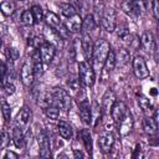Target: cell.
I'll return each mask as SVG.
<instances>
[{
	"label": "cell",
	"mask_w": 159,
	"mask_h": 159,
	"mask_svg": "<svg viewBox=\"0 0 159 159\" xmlns=\"http://www.w3.org/2000/svg\"><path fill=\"white\" fill-rule=\"evenodd\" d=\"M109 51H111V46L106 40L101 39L94 43L92 60H93V65H94L96 70H101L103 67V63H104Z\"/></svg>",
	"instance_id": "1"
},
{
	"label": "cell",
	"mask_w": 159,
	"mask_h": 159,
	"mask_svg": "<svg viewBox=\"0 0 159 159\" xmlns=\"http://www.w3.org/2000/svg\"><path fill=\"white\" fill-rule=\"evenodd\" d=\"M120 6L127 15L132 17H138L147 9V0H123Z\"/></svg>",
	"instance_id": "2"
},
{
	"label": "cell",
	"mask_w": 159,
	"mask_h": 159,
	"mask_svg": "<svg viewBox=\"0 0 159 159\" xmlns=\"http://www.w3.org/2000/svg\"><path fill=\"white\" fill-rule=\"evenodd\" d=\"M78 80L87 87H91L94 83V70L86 61H82L78 65Z\"/></svg>",
	"instance_id": "3"
},
{
	"label": "cell",
	"mask_w": 159,
	"mask_h": 159,
	"mask_svg": "<svg viewBox=\"0 0 159 159\" xmlns=\"http://www.w3.org/2000/svg\"><path fill=\"white\" fill-rule=\"evenodd\" d=\"M117 17H116V11L112 7L104 9L102 16H101V25L107 32H113L117 26Z\"/></svg>",
	"instance_id": "4"
},
{
	"label": "cell",
	"mask_w": 159,
	"mask_h": 159,
	"mask_svg": "<svg viewBox=\"0 0 159 159\" xmlns=\"http://www.w3.org/2000/svg\"><path fill=\"white\" fill-rule=\"evenodd\" d=\"M52 97H53V102L57 103L58 108H61L63 111H67L68 107L71 106V98H70L67 91L63 89V88H60V87L53 88Z\"/></svg>",
	"instance_id": "5"
},
{
	"label": "cell",
	"mask_w": 159,
	"mask_h": 159,
	"mask_svg": "<svg viewBox=\"0 0 159 159\" xmlns=\"http://www.w3.org/2000/svg\"><path fill=\"white\" fill-rule=\"evenodd\" d=\"M133 72L137 78H147L149 76V70H148V66L145 63V60L142 57V56H135L133 58Z\"/></svg>",
	"instance_id": "6"
},
{
	"label": "cell",
	"mask_w": 159,
	"mask_h": 159,
	"mask_svg": "<svg viewBox=\"0 0 159 159\" xmlns=\"http://www.w3.org/2000/svg\"><path fill=\"white\" fill-rule=\"evenodd\" d=\"M20 78H21V82L26 86V87H30L34 82V78H35V72H34V67H32V63L31 62H24L22 63V67H21V71H20Z\"/></svg>",
	"instance_id": "7"
},
{
	"label": "cell",
	"mask_w": 159,
	"mask_h": 159,
	"mask_svg": "<svg viewBox=\"0 0 159 159\" xmlns=\"http://www.w3.org/2000/svg\"><path fill=\"white\" fill-rule=\"evenodd\" d=\"M37 143L40 147V155L43 158H48L51 157V150H50V139L47 133L41 129L37 134Z\"/></svg>",
	"instance_id": "8"
},
{
	"label": "cell",
	"mask_w": 159,
	"mask_h": 159,
	"mask_svg": "<svg viewBox=\"0 0 159 159\" xmlns=\"http://www.w3.org/2000/svg\"><path fill=\"white\" fill-rule=\"evenodd\" d=\"M127 112L128 111H127V106L124 104V102L116 99V102L113 103V106L111 108V116H112L113 122L116 124H118L123 119V117L127 114Z\"/></svg>",
	"instance_id": "9"
},
{
	"label": "cell",
	"mask_w": 159,
	"mask_h": 159,
	"mask_svg": "<svg viewBox=\"0 0 159 159\" xmlns=\"http://www.w3.org/2000/svg\"><path fill=\"white\" fill-rule=\"evenodd\" d=\"M40 56H41V60L43 63L48 65L51 63V61L53 60L55 57V53H56V47L50 43V42H43L41 46H40Z\"/></svg>",
	"instance_id": "10"
},
{
	"label": "cell",
	"mask_w": 159,
	"mask_h": 159,
	"mask_svg": "<svg viewBox=\"0 0 159 159\" xmlns=\"http://www.w3.org/2000/svg\"><path fill=\"white\" fill-rule=\"evenodd\" d=\"M114 144V135L111 132H104L98 138V145L103 153H109Z\"/></svg>",
	"instance_id": "11"
},
{
	"label": "cell",
	"mask_w": 159,
	"mask_h": 159,
	"mask_svg": "<svg viewBox=\"0 0 159 159\" xmlns=\"http://www.w3.org/2000/svg\"><path fill=\"white\" fill-rule=\"evenodd\" d=\"M93 41L89 36L88 32H83L82 39H81V47L83 51V55L86 57V60H92V53H93Z\"/></svg>",
	"instance_id": "12"
},
{
	"label": "cell",
	"mask_w": 159,
	"mask_h": 159,
	"mask_svg": "<svg viewBox=\"0 0 159 159\" xmlns=\"http://www.w3.org/2000/svg\"><path fill=\"white\" fill-rule=\"evenodd\" d=\"M30 119H31V111H30V108L27 106H24L20 109V112H19V114L16 117V125L20 127L24 130L29 125Z\"/></svg>",
	"instance_id": "13"
},
{
	"label": "cell",
	"mask_w": 159,
	"mask_h": 159,
	"mask_svg": "<svg viewBox=\"0 0 159 159\" xmlns=\"http://www.w3.org/2000/svg\"><path fill=\"white\" fill-rule=\"evenodd\" d=\"M68 20L66 21V27L70 31V34H77L80 31H82V19L80 15L75 14L71 17H67Z\"/></svg>",
	"instance_id": "14"
},
{
	"label": "cell",
	"mask_w": 159,
	"mask_h": 159,
	"mask_svg": "<svg viewBox=\"0 0 159 159\" xmlns=\"http://www.w3.org/2000/svg\"><path fill=\"white\" fill-rule=\"evenodd\" d=\"M140 43H142V46L144 47V50L147 52L152 53V52L155 51V40H154V36L150 31H144L142 34Z\"/></svg>",
	"instance_id": "15"
},
{
	"label": "cell",
	"mask_w": 159,
	"mask_h": 159,
	"mask_svg": "<svg viewBox=\"0 0 159 159\" xmlns=\"http://www.w3.org/2000/svg\"><path fill=\"white\" fill-rule=\"evenodd\" d=\"M78 108H80V117H81L82 122L84 124H91L92 123V111H91L89 103L86 99H83L80 102Z\"/></svg>",
	"instance_id": "16"
},
{
	"label": "cell",
	"mask_w": 159,
	"mask_h": 159,
	"mask_svg": "<svg viewBox=\"0 0 159 159\" xmlns=\"http://www.w3.org/2000/svg\"><path fill=\"white\" fill-rule=\"evenodd\" d=\"M114 102H116V94H114V92L112 89H107L106 93L103 94V98H102V107H101L102 112L103 113H109Z\"/></svg>",
	"instance_id": "17"
},
{
	"label": "cell",
	"mask_w": 159,
	"mask_h": 159,
	"mask_svg": "<svg viewBox=\"0 0 159 159\" xmlns=\"http://www.w3.org/2000/svg\"><path fill=\"white\" fill-rule=\"evenodd\" d=\"M118 125V130L122 135H125L128 134L132 128H133V118H132V114L129 112H127V114L123 117V119L117 124Z\"/></svg>",
	"instance_id": "18"
},
{
	"label": "cell",
	"mask_w": 159,
	"mask_h": 159,
	"mask_svg": "<svg viewBox=\"0 0 159 159\" xmlns=\"http://www.w3.org/2000/svg\"><path fill=\"white\" fill-rule=\"evenodd\" d=\"M57 130H58L60 135H61L63 139L70 140V139L72 138V134H73L72 127H71L66 120H60V122H58V124H57Z\"/></svg>",
	"instance_id": "19"
},
{
	"label": "cell",
	"mask_w": 159,
	"mask_h": 159,
	"mask_svg": "<svg viewBox=\"0 0 159 159\" xmlns=\"http://www.w3.org/2000/svg\"><path fill=\"white\" fill-rule=\"evenodd\" d=\"M114 68H116V52H113L111 50L106 61H104V63H103V73L108 76Z\"/></svg>",
	"instance_id": "20"
},
{
	"label": "cell",
	"mask_w": 159,
	"mask_h": 159,
	"mask_svg": "<svg viewBox=\"0 0 159 159\" xmlns=\"http://www.w3.org/2000/svg\"><path fill=\"white\" fill-rule=\"evenodd\" d=\"M31 58H32L31 63H32V67H34V72H35V75H36V76H40V75H42V72H43V67H42V63H43V62H42V60H41L40 52H39L37 50H35V52L32 53Z\"/></svg>",
	"instance_id": "21"
},
{
	"label": "cell",
	"mask_w": 159,
	"mask_h": 159,
	"mask_svg": "<svg viewBox=\"0 0 159 159\" xmlns=\"http://www.w3.org/2000/svg\"><path fill=\"white\" fill-rule=\"evenodd\" d=\"M45 35H46V40H47V42L52 43L55 47L61 45V37H60V35L56 32L55 29L47 26V27H46V31H45Z\"/></svg>",
	"instance_id": "22"
},
{
	"label": "cell",
	"mask_w": 159,
	"mask_h": 159,
	"mask_svg": "<svg viewBox=\"0 0 159 159\" xmlns=\"http://www.w3.org/2000/svg\"><path fill=\"white\" fill-rule=\"evenodd\" d=\"M130 60V53L127 48H119L116 53V66H125Z\"/></svg>",
	"instance_id": "23"
},
{
	"label": "cell",
	"mask_w": 159,
	"mask_h": 159,
	"mask_svg": "<svg viewBox=\"0 0 159 159\" xmlns=\"http://www.w3.org/2000/svg\"><path fill=\"white\" fill-rule=\"evenodd\" d=\"M143 129L147 134H155L158 129V123L152 117H147L143 120Z\"/></svg>",
	"instance_id": "24"
},
{
	"label": "cell",
	"mask_w": 159,
	"mask_h": 159,
	"mask_svg": "<svg viewBox=\"0 0 159 159\" xmlns=\"http://www.w3.org/2000/svg\"><path fill=\"white\" fill-rule=\"evenodd\" d=\"M43 20L46 21L47 26H50V27H52V29H56V27H57V26L61 24L60 17H58V16H57L55 12H52V11H47V12L45 14Z\"/></svg>",
	"instance_id": "25"
},
{
	"label": "cell",
	"mask_w": 159,
	"mask_h": 159,
	"mask_svg": "<svg viewBox=\"0 0 159 159\" xmlns=\"http://www.w3.org/2000/svg\"><path fill=\"white\" fill-rule=\"evenodd\" d=\"M96 27V20L92 14L86 15V17L82 20V30L84 32H89Z\"/></svg>",
	"instance_id": "26"
},
{
	"label": "cell",
	"mask_w": 159,
	"mask_h": 159,
	"mask_svg": "<svg viewBox=\"0 0 159 159\" xmlns=\"http://www.w3.org/2000/svg\"><path fill=\"white\" fill-rule=\"evenodd\" d=\"M0 10L5 16H10L15 11V2L12 0H4L0 4Z\"/></svg>",
	"instance_id": "27"
},
{
	"label": "cell",
	"mask_w": 159,
	"mask_h": 159,
	"mask_svg": "<svg viewBox=\"0 0 159 159\" xmlns=\"http://www.w3.org/2000/svg\"><path fill=\"white\" fill-rule=\"evenodd\" d=\"M12 140L17 148L24 145V133H22V129L17 125L14 127V129H12Z\"/></svg>",
	"instance_id": "28"
},
{
	"label": "cell",
	"mask_w": 159,
	"mask_h": 159,
	"mask_svg": "<svg viewBox=\"0 0 159 159\" xmlns=\"http://www.w3.org/2000/svg\"><path fill=\"white\" fill-rule=\"evenodd\" d=\"M58 6H60V10H61L62 15L66 16V17H71L76 14V9L68 2H61V4H58Z\"/></svg>",
	"instance_id": "29"
},
{
	"label": "cell",
	"mask_w": 159,
	"mask_h": 159,
	"mask_svg": "<svg viewBox=\"0 0 159 159\" xmlns=\"http://www.w3.org/2000/svg\"><path fill=\"white\" fill-rule=\"evenodd\" d=\"M81 139H82V142H83L87 152L91 153L92 152V137H91V133L87 129H83L81 132Z\"/></svg>",
	"instance_id": "30"
},
{
	"label": "cell",
	"mask_w": 159,
	"mask_h": 159,
	"mask_svg": "<svg viewBox=\"0 0 159 159\" xmlns=\"http://www.w3.org/2000/svg\"><path fill=\"white\" fill-rule=\"evenodd\" d=\"M45 114H46V117H47V118H50V119L55 120V119H57V118H58V116H60V109H58V107H57V106L51 104V106L45 107Z\"/></svg>",
	"instance_id": "31"
},
{
	"label": "cell",
	"mask_w": 159,
	"mask_h": 159,
	"mask_svg": "<svg viewBox=\"0 0 159 159\" xmlns=\"http://www.w3.org/2000/svg\"><path fill=\"white\" fill-rule=\"evenodd\" d=\"M31 14H32V17H34V21L35 22H40L43 20L45 17V14H43V10L41 9V6L39 5H34L31 9H30Z\"/></svg>",
	"instance_id": "32"
},
{
	"label": "cell",
	"mask_w": 159,
	"mask_h": 159,
	"mask_svg": "<svg viewBox=\"0 0 159 159\" xmlns=\"http://www.w3.org/2000/svg\"><path fill=\"white\" fill-rule=\"evenodd\" d=\"M0 109H1V113H2L4 119L6 122H9L10 118H11V107H10V104L5 99H1V102H0Z\"/></svg>",
	"instance_id": "33"
},
{
	"label": "cell",
	"mask_w": 159,
	"mask_h": 159,
	"mask_svg": "<svg viewBox=\"0 0 159 159\" xmlns=\"http://www.w3.org/2000/svg\"><path fill=\"white\" fill-rule=\"evenodd\" d=\"M138 104H139V107H140L144 112H149V111L153 109L150 101H149L145 96H143V94H139V96H138Z\"/></svg>",
	"instance_id": "34"
},
{
	"label": "cell",
	"mask_w": 159,
	"mask_h": 159,
	"mask_svg": "<svg viewBox=\"0 0 159 159\" xmlns=\"http://www.w3.org/2000/svg\"><path fill=\"white\" fill-rule=\"evenodd\" d=\"M20 20H21V22H22L24 25H26V26H31V25L35 24L34 17H32V14H31L30 10H25V11L21 14Z\"/></svg>",
	"instance_id": "35"
},
{
	"label": "cell",
	"mask_w": 159,
	"mask_h": 159,
	"mask_svg": "<svg viewBox=\"0 0 159 159\" xmlns=\"http://www.w3.org/2000/svg\"><path fill=\"white\" fill-rule=\"evenodd\" d=\"M55 30H56V32L60 35V37H61V39H68V37H70V31L67 30V27H66V25H65V24H62V22H61V24H60Z\"/></svg>",
	"instance_id": "36"
},
{
	"label": "cell",
	"mask_w": 159,
	"mask_h": 159,
	"mask_svg": "<svg viewBox=\"0 0 159 159\" xmlns=\"http://www.w3.org/2000/svg\"><path fill=\"white\" fill-rule=\"evenodd\" d=\"M6 57L10 61H16L20 57V52L15 47H7L6 48Z\"/></svg>",
	"instance_id": "37"
},
{
	"label": "cell",
	"mask_w": 159,
	"mask_h": 159,
	"mask_svg": "<svg viewBox=\"0 0 159 159\" xmlns=\"http://www.w3.org/2000/svg\"><path fill=\"white\" fill-rule=\"evenodd\" d=\"M40 104L45 108L47 106H51L53 104V97H52V93H45L41 96V101H40Z\"/></svg>",
	"instance_id": "38"
},
{
	"label": "cell",
	"mask_w": 159,
	"mask_h": 159,
	"mask_svg": "<svg viewBox=\"0 0 159 159\" xmlns=\"http://www.w3.org/2000/svg\"><path fill=\"white\" fill-rule=\"evenodd\" d=\"M80 80L78 78H71L68 81V86H70V89L73 92V93H77L80 89H81V86H80Z\"/></svg>",
	"instance_id": "39"
},
{
	"label": "cell",
	"mask_w": 159,
	"mask_h": 159,
	"mask_svg": "<svg viewBox=\"0 0 159 159\" xmlns=\"http://www.w3.org/2000/svg\"><path fill=\"white\" fill-rule=\"evenodd\" d=\"M9 142H10V137H9L7 132L1 130L0 132V145L1 147H6L9 144Z\"/></svg>",
	"instance_id": "40"
},
{
	"label": "cell",
	"mask_w": 159,
	"mask_h": 159,
	"mask_svg": "<svg viewBox=\"0 0 159 159\" xmlns=\"http://www.w3.org/2000/svg\"><path fill=\"white\" fill-rule=\"evenodd\" d=\"M4 89H5L6 94H14L15 93V86L12 83H6L4 86Z\"/></svg>",
	"instance_id": "41"
},
{
	"label": "cell",
	"mask_w": 159,
	"mask_h": 159,
	"mask_svg": "<svg viewBox=\"0 0 159 159\" xmlns=\"http://www.w3.org/2000/svg\"><path fill=\"white\" fill-rule=\"evenodd\" d=\"M159 0H153V15L155 19L159 17V5H158Z\"/></svg>",
	"instance_id": "42"
},
{
	"label": "cell",
	"mask_w": 159,
	"mask_h": 159,
	"mask_svg": "<svg viewBox=\"0 0 159 159\" xmlns=\"http://www.w3.org/2000/svg\"><path fill=\"white\" fill-rule=\"evenodd\" d=\"M5 73H6V65L4 62H0V81L4 78Z\"/></svg>",
	"instance_id": "43"
},
{
	"label": "cell",
	"mask_w": 159,
	"mask_h": 159,
	"mask_svg": "<svg viewBox=\"0 0 159 159\" xmlns=\"http://www.w3.org/2000/svg\"><path fill=\"white\" fill-rule=\"evenodd\" d=\"M140 152H142V148H140V145L139 144H137L135 145V149H134V153H133V158H138L139 157V154H140Z\"/></svg>",
	"instance_id": "44"
},
{
	"label": "cell",
	"mask_w": 159,
	"mask_h": 159,
	"mask_svg": "<svg viewBox=\"0 0 159 159\" xmlns=\"http://www.w3.org/2000/svg\"><path fill=\"white\" fill-rule=\"evenodd\" d=\"M17 157H19V155H17L16 153H14V152H10V150H9V152H7V153L4 155V158H14V159H16Z\"/></svg>",
	"instance_id": "45"
},
{
	"label": "cell",
	"mask_w": 159,
	"mask_h": 159,
	"mask_svg": "<svg viewBox=\"0 0 159 159\" xmlns=\"http://www.w3.org/2000/svg\"><path fill=\"white\" fill-rule=\"evenodd\" d=\"M73 152H75V158H83V157H84L83 153H82V152H78L77 149H75Z\"/></svg>",
	"instance_id": "46"
},
{
	"label": "cell",
	"mask_w": 159,
	"mask_h": 159,
	"mask_svg": "<svg viewBox=\"0 0 159 159\" xmlns=\"http://www.w3.org/2000/svg\"><path fill=\"white\" fill-rule=\"evenodd\" d=\"M103 1H106V0H96V2H103Z\"/></svg>",
	"instance_id": "47"
},
{
	"label": "cell",
	"mask_w": 159,
	"mask_h": 159,
	"mask_svg": "<svg viewBox=\"0 0 159 159\" xmlns=\"http://www.w3.org/2000/svg\"><path fill=\"white\" fill-rule=\"evenodd\" d=\"M1 43H2V40H1V36H0V46H1Z\"/></svg>",
	"instance_id": "48"
},
{
	"label": "cell",
	"mask_w": 159,
	"mask_h": 159,
	"mask_svg": "<svg viewBox=\"0 0 159 159\" xmlns=\"http://www.w3.org/2000/svg\"><path fill=\"white\" fill-rule=\"evenodd\" d=\"M0 30H1V24H0Z\"/></svg>",
	"instance_id": "49"
},
{
	"label": "cell",
	"mask_w": 159,
	"mask_h": 159,
	"mask_svg": "<svg viewBox=\"0 0 159 159\" xmlns=\"http://www.w3.org/2000/svg\"><path fill=\"white\" fill-rule=\"evenodd\" d=\"M20 1H25V0H20Z\"/></svg>",
	"instance_id": "50"
}]
</instances>
